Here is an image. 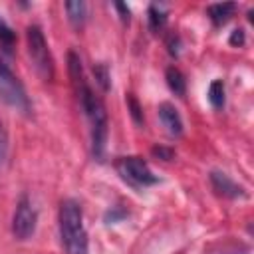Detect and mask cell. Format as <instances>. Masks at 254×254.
Wrapping results in <instances>:
<instances>
[{
    "mask_svg": "<svg viewBox=\"0 0 254 254\" xmlns=\"http://www.w3.org/2000/svg\"><path fill=\"white\" fill-rule=\"evenodd\" d=\"M38 224V212L28 198V194H22L16 202V210L12 216V232L18 240H28L36 232Z\"/></svg>",
    "mask_w": 254,
    "mask_h": 254,
    "instance_id": "cell-6",
    "label": "cell"
},
{
    "mask_svg": "<svg viewBox=\"0 0 254 254\" xmlns=\"http://www.w3.org/2000/svg\"><path fill=\"white\" fill-rule=\"evenodd\" d=\"M236 12V4L234 2H218V4H210L206 8V16L210 18V22L214 26H222L226 24Z\"/></svg>",
    "mask_w": 254,
    "mask_h": 254,
    "instance_id": "cell-9",
    "label": "cell"
},
{
    "mask_svg": "<svg viewBox=\"0 0 254 254\" xmlns=\"http://www.w3.org/2000/svg\"><path fill=\"white\" fill-rule=\"evenodd\" d=\"M208 103L214 107V109H222L224 107V101H226V89H224V81L222 79H212L210 85H208Z\"/></svg>",
    "mask_w": 254,
    "mask_h": 254,
    "instance_id": "cell-13",
    "label": "cell"
},
{
    "mask_svg": "<svg viewBox=\"0 0 254 254\" xmlns=\"http://www.w3.org/2000/svg\"><path fill=\"white\" fill-rule=\"evenodd\" d=\"M115 171L133 189H145V187H151V185L159 183V177L151 171L147 161L143 157H137V155L119 157L115 161Z\"/></svg>",
    "mask_w": 254,
    "mask_h": 254,
    "instance_id": "cell-4",
    "label": "cell"
},
{
    "mask_svg": "<svg viewBox=\"0 0 254 254\" xmlns=\"http://www.w3.org/2000/svg\"><path fill=\"white\" fill-rule=\"evenodd\" d=\"M167 20H169V12H167V8L163 4H157V2L149 4V8H147V24H149V30L153 34L163 32V28L167 26Z\"/></svg>",
    "mask_w": 254,
    "mask_h": 254,
    "instance_id": "cell-10",
    "label": "cell"
},
{
    "mask_svg": "<svg viewBox=\"0 0 254 254\" xmlns=\"http://www.w3.org/2000/svg\"><path fill=\"white\" fill-rule=\"evenodd\" d=\"M157 113H159V119H161V123L167 129L169 135H173V137H181L183 135V131H185L183 119H181V115H179V111H177V107L173 103H169V101L159 103Z\"/></svg>",
    "mask_w": 254,
    "mask_h": 254,
    "instance_id": "cell-8",
    "label": "cell"
},
{
    "mask_svg": "<svg viewBox=\"0 0 254 254\" xmlns=\"http://www.w3.org/2000/svg\"><path fill=\"white\" fill-rule=\"evenodd\" d=\"M64 8H65L67 20L71 22L73 28H81V26L85 24V18H87V4H85V2H81V0L65 2Z\"/></svg>",
    "mask_w": 254,
    "mask_h": 254,
    "instance_id": "cell-12",
    "label": "cell"
},
{
    "mask_svg": "<svg viewBox=\"0 0 254 254\" xmlns=\"http://www.w3.org/2000/svg\"><path fill=\"white\" fill-rule=\"evenodd\" d=\"M113 8L119 12L121 22H123V24H129V20H131V10H129V6H127V4H123V2H115V4H113Z\"/></svg>",
    "mask_w": 254,
    "mask_h": 254,
    "instance_id": "cell-22",
    "label": "cell"
},
{
    "mask_svg": "<svg viewBox=\"0 0 254 254\" xmlns=\"http://www.w3.org/2000/svg\"><path fill=\"white\" fill-rule=\"evenodd\" d=\"M0 99L20 113H30L32 103L22 81L12 73V69L0 58Z\"/></svg>",
    "mask_w": 254,
    "mask_h": 254,
    "instance_id": "cell-5",
    "label": "cell"
},
{
    "mask_svg": "<svg viewBox=\"0 0 254 254\" xmlns=\"http://www.w3.org/2000/svg\"><path fill=\"white\" fill-rule=\"evenodd\" d=\"M167 48H169V54H171L173 58H177V56L181 54V38H179L177 34H169V38H167Z\"/></svg>",
    "mask_w": 254,
    "mask_h": 254,
    "instance_id": "cell-21",
    "label": "cell"
},
{
    "mask_svg": "<svg viewBox=\"0 0 254 254\" xmlns=\"http://www.w3.org/2000/svg\"><path fill=\"white\" fill-rule=\"evenodd\" d=\"M123 218H127V210L123 206H111L105 214H103V222L105 224H115V222H121Z\"/></svg>",
    "mask_w": 254,
    "mask_h": 254,
    "instance_id": "cell-17",
    "label": "cell"
},
{
    "mask_svg": "<svg viewBox=\"0 0 254 254\" xmlns=\"http://www.w3.org/2000/svg\"><path fill=\"white\" fill-rule=\"evenodd\" d=\"M165 79H167L169 89H171L175 95L183 97V95L187 93V79H185V73H183L179 67L169 65L167 71H165Z\"/></svg>",
    "mask_w": 254,
    "mask_h": 254,
    "instance_id": "cell-11",
    "label": "cell"
},
{
    "mask_svg": "<svg viewBox=\"0 0 254 254\" xmlns=\"http://www.w3.org/2000/svg\"><path fill=\"white\" fill-rule=\"evenodd\" d=\"M58 222H60V236L65 254H89L87 232L83 228V210L77 200L73 198L62 200Z\"/></svg>",
    "mask_w": 254,
    "mask_h": 254,
    "instance_id": "cell-2",
    "label": "cell"
},
{
    "mask_svg": "<svg viewBox=\"0 0 254 254\" xmlns=\"http://www.w3.org/2000/svg\"><path fill=\"white\" fill-rule=\"evenodd\" d=\"M210 179V185L212 189L220 194V196H226V198H244L246 196V189L242 185H238L236 181H232L226 173L222 171H210L208 175Z\"/></svg>",
    "mask_w": 254,
    "mask_h": 254,
    "instance_id": "cell-7",
    "label": "cell"
},
{
    "mask_svg": "<svg viewBox=\"0 0 254 254\" xmlns=\"http://www.w3.org/2000/svg\"><path fill=\"white\" fill-rule=\"evenodd\" d=\"M127 109H129V113H131V117H133V121L137 123V125H143L145 123V117H143V107L139 105V101H137V97L133 95V93H127Z\"/></svg>",
    "mask_w": 254,
    "mask_h": 254,
    "instance_id": "cell-16",
    "label": "cell"
},
{
    "mask_svg": "<svg viewBox=\"0 0 254 254\" xmlns=\"http://www.w3.org/2000/svg\"><path fill=\"white\" fill-rule=\"evenodd\" d=\"M73 89L77 93V99L81 103V109L89 121L91 127V153L97 161L103 159L105 155V145H107V111L105 105L101 101L99 95L93 93V89L89 87L87 79H79L77 83H73Z\"/></svg>",
    "mask_w": 254,
    "mask_h": 254,
    "instance_id": "cell-1",
    "label": "cell"
},
{
    "mask_svg": "<svg viewBox=\"0 0 254 254\" xmlns=\"http://www.w3.org/2000/svg\"><path fill=\"white\" fill-rule=\"evenodd\" d=\"M6 155H8V133H6V127L0 119V167L6 161Z\"/></svg>",
    "mask_w": 254,
    "mask_h": 254,
    "instance_id": "cell-19",
    "label": "cell"
},
{
    "mask_svg": "<svg viewBox=\"0 0 254 254\" xmlns=\"http://www.w3.org/2000/svg\"><path fill=\"white\" fill-rule=\"evenodd\" d=\"M14 46H16V34H14V30L0 18V50H2L6 56H12Z\"/></svg>",
    "mask_w": 254,
    "mask_h": 254,
    "instance_id": "cell-14",
    "label": "cell"
},
{
    "mask_svg": "<svg viewBox=\"0 0 254 254\" xmlns=\"http://www.w3.org/2000/svg\"><path fill=\"white\" fill-rule=\"evenodd\" d=\"M93 77H95V83L101 87V91H109V87H111V73H109V65L107 64H103V62H99V64H95L93 65Z\"/></svg>",
    "mask_w": 254,
    "mask_h": 254,
    "instance_id": "cell-15",
    "label": "cell"
},
{
    "mask_svg": "<svg viewBox=\"0 0 254 254\" xmlns=\"http://www.w3.org/2000/svg\"><path fill=\"white\" fill-rule=\"evenodd\" d=\"M26 44H28V56L34 64V69L42 79L54 77V58L50 54V46L46 42V36L40 26L32 24L26 28Z\"/></svg>",
    "mask_w": 254,
    "mask_h": 254,
    "instance_id": "cell-3",
    "label": "cell"
},
{
    "mask_svg": "<svg viewBox=\"0 0 254 254\" xmlns=\"http://www.w3.org/2000/svg\"><path fill=\"white\" fill-rule=\"evenodd\" d=\"M151 155L155 159H161V161H173L175 159V151L171 147H163V145H155L151 149Z\"/></svg>",
    "mask_w": 254,
    "mask_h": 254,
    "instance_id": "cell-18",
    "label": "cell"
},
{
    "mask_svg": "<svg viewBox=\"0 0 254 254\" xmlns=\"http://www.w3.org/2000/svg\"><path fill=\"white\" fill-rule=\"evenodd\" d=\"M228 44H230V46H236V48L244 46V44H246V34H244V30H242V28L232 30V32H230V38H228Z\"/></svg>",
    "mask_w": 254,
    "mask_h": 254,
    "instance_id": "cell-20",
    "label": "cell"
}]
</instances>
